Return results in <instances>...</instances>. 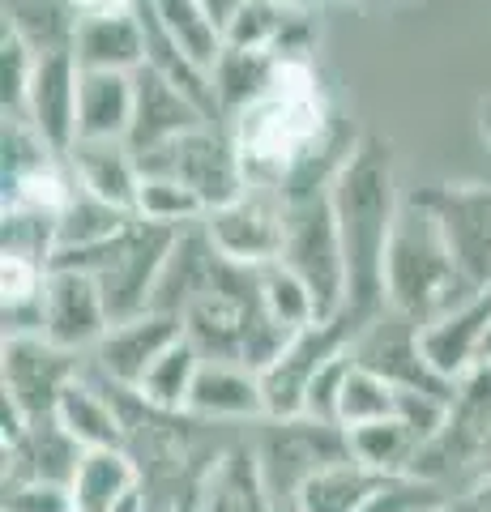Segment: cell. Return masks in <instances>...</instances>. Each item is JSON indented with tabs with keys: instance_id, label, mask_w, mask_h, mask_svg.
<instances>
[{
	"instance_id": "obj_1",
	"label": "cell",
	"mask_w": 491,
	"mask_h": 512,
	"mask_svg": "<svg viewBox=\"0 0 491 512\" xmlns=\"http://www.w3.org/2000/svg\"><path fill=\"white\" fill-rule=\"evenodd\" d=\"M329 201H334L342 252H346V278H351L346 316L355 320V329H368L372 320L389 312L385 252H389L393 222L402 214L398 175H393V146L385 137L359 133L355 150L346 154L342 171L329 184Z\"/></svg>"
},
{
	"instance_id": "obj_2",
	"label": "cell",
	"mask_w": 491,
	"mask_h": 512,
	"mask_svg": "<svg viewBox=\"0 0 491 512\" xmlns=\"http://www.w3.org/2000/svg\"><path fill=\"white\" fill-rule=\"evenodd\" d=\"M470 299L457 278L453 252L440 235V222L427 205L410 192L402 214L393 222L389 252H385V308L415 329H432Z\"/></svg>"
},
{
	"instance_id": "obj_3",
	"label": "cell",
	"mask_w": 491,
	"mask_h": 512,
	"mask_svg": "<svg viewBox=\"0 0 491 512\" xmlns=\"http://www.w3.org/2000/svg\"><path fill=\"white\" fill-rule=\"evenodd\" d=\"M278 261L308 286L321 325L346 316L351 278H346V252H342V231H338V218H334L329 188L308 192V197H291L287 244H282Z\"/></svg>"
},
{
	"instance_id": "obj_4",
	"label": "cell",
	"mask_w": 491,
	"mask_h": 512,
	"mask_svg": "<svg viewBox=\"0 0 491 512\" xmlns=\"http://www.w3.org/2000/svg\"><path fill=\"white\" fill-rule=\"evenodd\" d=\"M445 474H470V478L491 474V367L487 363H474L457 380L445 431L419 453L415 478L436 483Z\"/></svg>"
},
{
	"instance_id": "obj_5",
	"label": "cell",
	"mask_w": 491,
	"mask_h": 512,
	"mask_svg": "<svg viewBox=\"0 0 491 512\" xmlns=\"http://www.w3.org/2000/svg\"><path fill=\"white\" fill-rule=\"evenodd\" d=\"M351 457V440L338 423H316V419H269L265 436L257 444V461L265 474V487L278 508H291L299 487L325 466Z\"/></svg>"
},
{
	"instance_id": "obj_6",
	"label": "cell",
	"mask_w": 491,
	"mask_h": 512,
	"mask_svg": "<svg viewBox=\"0 0 491 512\" xmlns=\"http://www.w3.org/2000/svg\"><path fill=\"white\" fill-rule=\"evenodd\" d=\"M137 163H141V175H167V180H180L184 188H193L205 210H223V205H231L248 188V175L231 133H218L214 124L184 133L180 141L137 158Z\"/></svg>"
},
{
	"instance_id": "obj_7",
	"label": "cell",
	"mask_w": 491,
	"mask_h": 512,
	"mask_svg": "<svg viewBox=\"0 0 491 512\" xmlns=\"http://www.w3.org/2000/svg\"><path fill=\"white\" fill-rule=\"evenodd\" d=\"M287 210H291L287 192L248 184L231 205L205 214L201 231L223 261L257 269L282 256V244H287Z\"/></svg>"
},
{
	"instance_id": "obj_8",
	"label": "cell",
	"mask_w": 491,
	"mask_h": 512,
	"mask_svg": "<svg viewBox=\"0 0 491 512\" xmlns=\"http://www.w3.org/2000/svg\"><path fill=\"white\" fill-rule=\"evenodd\" d=\"M415 197L436 214L470 299L491 286V184H436Z\"/></svg>"
},
{
	"instance_id": "obj_9",
	"label": "cell",
	"mask_w": 491,
	"mask_h": 512,
	"mask_svg": "<svg viewBox=\"0 0 491 512\" xmlns=\"http://www.w3.org/2000/svg\"><path fill=\"white\" fill-rule=\"evenodd\" d=\"M355 338H359V329H355L351 316L325 320V325H308L304 333H295L291 346L261 372L265 419H299V414H304V397H308L312 376L321 372L334 355L351 350Z\"/></svg>"
},
{
	"instance_id": "obj_10",
	"label": "cell",
	"mask_w": 491,
	"mask_h": 512,
	"mask_svg": "<svg viewBox=\"0 0 491 512\" xmlns=\"http://www.w3.org/2000/svg\"><path fill=\"white\" fill-rule=\"evenodd\" d=\"M112 329V312H107V295L94 274L73 265H52L43 282V333L47 342L60 350H86L99 346Z\"/></svg>"
},
{
	"instance_id": "obj_11",
	"label": "cell",
	"mask_w": 491,
	"mask_h": 512,
	"mask_svg": "<svg viewBox=\"0 0 491 512\" xmlns=\"http://www.w3.org/2000/svg\"><path fill=\"white\" fill-rule=\"evenodd\" d=\"M5 397L30 423L52 419L65 389L77 380V355L47 338H5Z\"/></svg>"
},
{
	"instance_id": "obj_12",
	"label": "cell",
	"mask_w": 491,
	"mask_h": 512,
	"mask_svg": "<svg viewBox=\"0 0 491 512\" xmlns=\"http://www.w3.org/2000/svg\"><path fill=\"white\" fill-rule=\"evenodd\" d=\"M184 338V320L176 312H141L133 320H116L107 329V338L94 346L99 372L124 393H137V384L146 380V372L167 355L171 346Z\"/></svg>"
},
{
	"instance_id": "obj_13",
	"label": "cell",
	"mask_w": 491,
	"mask_h": 512,
	"mask_svg": "<svg viewBox=\"0 0 491 512\" xmlns=\"http://www.w3.org/2000/svg\"><path fill=\"white\" fill-rule=\"evenodd\" d=\"M77 86H82V64L73 52L39 56L30 73L22 120L52 146L60 158H69L77 146Z\"/></svg>"
},
{
	"instance_id": "obj_14",
	"label": "cell",
	"mask_w": 491,
	"mask_h": 512,
	"mask_svg": "<svg viewBox=\"0 0 491 512\" xmlns=\"http://www.w3.org/2000/svg\"><path fill=\"white\" fill-rule=\"evenodd\" d=\"M133 90H137V103H133L129 150L137 158H146L154 150L171 146V141H180L184 133H197V128L214 124L193 99H188L184 90H176L163 73H154L150 64L133 73Z\"/></svg>"
},
{
	"instance_id": "obj_15",
	"label": "cell",
	"mask_w": 491,
	"mask_h": 512,
	"mask_svg": "<svg viewBox=\"0 0 491 512\" xmlns=\"http://www.w3.org/2000/svg\"><path fill=\"white\" fill-rule=\"evenodd\" d=\"M73 56L82 69H94V73L146 69V26H141L137 5L112 9V13H86L82 30H77Z\"/></svg>"
},
{
	"instance_id": "obj_16",
	"label": "cell",
	"mask_w": 491,
	"mask_h": 512,
	"mask_svg": "<svg viewBox=\"0 0 491 512\" xmlns=\"http://www.w3.org/2000/svg\"><path fill=\"white\" fill-rule=\"evenodd\" d=\"M65 167L73 184L99 197L116 210L137 214V188H141V163L129 150V141H77L69 150Z\"/></svg>"
},
{
	"instance_id": "obj_17",
	"label": "cell",
	"mask_w": 491,
	"mask_h": 512,
	"mask_svg": "<svg viewBox=\"0 0 491 512\" xmlns=\"http://www.w3.org/2000/svg\"><path fill=\"white\" fill-rule=\"evenodd\" d=\"M193 419H214V423H248L265 419V393L261 376L244 363H218L205 359L197 384L188 393V410Z\"/></svg>"
},
{
	"instance_id": "obj_18",
	"label": "cell",
	"mask_w": 491,
	"mask_h": 512,
	"mask_svg": "<svg viewBox=\"0 0 491 512\" xmlns=\"http://www.w3.org/2000/svg\"><path fill=\"white\" fill-rule=\"evenodd\" d=\"M73 512H141V474L124 448H94L73 474Z\"/></svg>"
},
{
	"instance_id": "obj_19",
	"label": "cell",
	"mask_w": 491,
	"mask_h": 512,
	"mask_svg": "<svg viewBox=\"0 0 491 512\" xmlns=\"http://www.w3.org/2000/svg\"><path fill=\"white\" fill-rule=\"evenodd\" d=\"M133 73L82 69L77 86V141H129L133 128Z\"/></svg>"
},
{
	"instance_id": "obj_20",
	"label": "cell",
	"mask_w": 491,
	"mask_h": 512,
	"mask_svg": "<svg viewBox=\"0 0 491 512\" xmlns=\"http://www.w3.org/2000/svg\"><path fill=\"white\" fill-rule=\"evenodd\" d=\"M201 512H278L261 461L248 448H227L201 478Z\"/></svg>"
},
{
	"instance_id": "obj_21",
	"label": "cell",
	"mask_w": 491,
	"mask_h": 512,
	"mask_svg": "<svg viewBox=\"0 0 491 512\" xmlns=\"http://www.w3.org/2000/svg\"><path fill=\"white\" fill-rule=\"evenodd\" d=\"M82 18L77 0H5V35L22 39L35 56L73 52Z\"/></svg>"
},
{
	"instance_id": "obj_22",
	"label": "cell",
	"mask_w": 491,
	"mask_h": 512,
	"mask_svg": "<svg viewBox=\"0 0 491 512\" xmlns=\"http://www.w3.org/2000/svg\"><path fill=\"white\" fill-rule=\"evenodd\" d=\"M389 483H393L389 474H376L363 466V461L346 457V461L325 466L321 474H312L308 483L299 487L295 508L299 512H363Z\"/></svg>"
},
{
	"instance_id": "obj_23",
	"label": "cell",
	"mask_w": 491,
	"mask_h": 512,
	"mask_svg": "<svg viewBox=\"0 0 491 512\" xmlns=\"http://www.w3.org/2000/svg\"><path fill=\"white\" fill-rule=\"evenodd\" d=\"M52 419L69 431V436L86 448V453H94V448H124V419L120 410L112 406V397H103L99 389H90V384L77 376L65 397H60V406Z\"/></svg>"
},
{
	"instance_id": "obj_24",
	"label": "cell",
	"mask_w": 491,
	"mask_h": 512,
	"mask_svg": "<svg viewBox=\"0 0 491 512\" xmlns=\"http://www.w3.org/2000/svg\"><path fill=\"white\" fill-rule=\"evenodd\" d=\"M278 56L269 52H244V47H223L210 82H214V99H218V116L235 120L244 107H252L261 94L274 86L278 77Z\"/></svg>"
},
{
	"instance_id": "obj_25",
	"label": "cell",
	"mask_w": 491,
	"mask_h": 512,
	"mask_svg": "<svg viewBox=\"0 0 491 512\" xmlns=\"http://www.w3.org/2000/svg\"><path fill=\"white\" fill-rule=\"evenodd\" d=\"M150 9H154L158 26L180 43V52L193 64H201L205 73H214V64H218V56H223L227 39H223L218 18L205 9V0H150Z\"/></svg>"
},
{
	"instance_id": "obj_26",
	"label": "cell",
	"mask_w": 491,
	"mask_h": 512,
	"mask_svg": "<svg viewBox=\"0 0 491 512\" xmlns=\"http://www.w3.org/2000/svg\"><path fill=\"white\" fill-rule=\"evenodd\" d=\"M346 440H351V457L363 461L368 470L389 474V478H415L423 440L402 419L355 427V431H346Z\"/></svg>"
},
{
	"instance_id": "obj_27",
	"label": "cell",
	"mask_w": 491,
	"mask_h": 512,
	"mask_svg": "<svg viewBox=\"0 0 491 512\" xmlns=\"http://www.w3.org/2000/svg\"><path fill=\"white\" fill-rule=\"evenodd\" d=\"M137 222V214L129 210H116L90 192L73 188V201L65 205L60 214V244H56V256H69V252H90V248H103L112 244L116 235H124Z\"/></svg>"
},
{
	"instance_id": "obj_28",
	"label": "cell",
	"mask_w": 491,
	"mask_h": 512,
	"mask_svg": "<svg viewBox=\"0 0 491 512\" xmlns=\"http://www.w3.org/2000/svg\"><path fill=\"white\" fill-rule=\"evenodd\" d=\"M201 363H205L201 350L188 342V338H180V342L171 346L167 355L146 372V380L137 384L133 397H137L141 406L158 410V414H184V410H188V393H193V384H197Z\"/></svg>"
},
{
	"instance_id": "obj_29",
	"label": "cell",
	"mask_w": 491,
	"mask_h": 512,
	"mask_svg": "<svg viewBox=\"0 0 491 512\" xmlns=\"http://www.w3.org/2000/svg\"><path fill=\"white\" fill-rule=\"evenodd\" d=\"M398 419V384L385 380L372 367H363L359 359L351 363V372L342 380V397H338V427L355 431L368 423H385Z\"/></svg>"
},
{
	"instance_id": "obj_30",
	"label": "cell",
	"mask_w": 491,
	"mask_h": 512,
	"mask_svg": "<svg viewBox=\"0 0 491 512\" xmlns=\"http://www.w3.org/2000/svg\"><path fill=\"white\" fill-rule=\"evenodd\" d=\"M205 205L193 188H184L180 180H167V175H141V188H137V218L141 222H154V227H171V231H184V227H197L205 222Z\"/></svg>"
},
{
	"instance_id": "obj_31",
	"label": "cell",
	"mask_w": 491,
	"mask_h": 512,
	"mask_svg": "<svg viewBox=\"0 0 491 512\" xmlns=\"http://www.w3.org/2000/svg\"><path fill=\"white\" fill-rule=\"evenodd\" d=\"M257 295L265 303V312L274 316L282 329L304 333L308 325H321V320H316V303L308 295V286L299 282L282 261L257 265Z\"/></svg>"
},
{
	"instance_id": "obj_32",
	"label": "cell",
	"mask_w": 491,
	"mask_h": 512,
	"mask_svg": "<svg viewBox=\"0 0 491 512\" xmlns=\"http://www.w3.org/2000/svg\"><path fill=\"white\" fill-rule=\"evenodd\" d=\"M0 150H5V184L65 163V158L47 146V141L22 116H5V128H0Z\"/></svg>"
},
{
	"instance_id": "obj_33",
	"label": "cell",
	"mask_w": 491,
	"mask_h": 512,
	"mask_svg": "<svg viewBox=\"0 0 491 512\" xmlns=\"http://www.w3.org/2000/svg\"><path fill=\"white\" fill-rule=\"evenodd\" d=\"M35 52L13 39L0 35V99H5V116H22L26 107V90H30V73H35Z\"/></svg>"
},
{
	"instance_id": "obj_34",
	"label": "cell",
	"mask_w": 491,
	"mask_h": 512,
	"mask_svg": "<svg viewBox=\"0 0 491 512\" xmlns=\"http://www.w3.org/2000/svg\"><path fill=\"white\" fill-rule=\"evenodd\" d=\"M351 363H355V350H342V355H334L312 376L308 397H304V419L338 423V397H342V380L351 372Z\"/></svg>"
},
{
	"instance_id": "obj_35",
	"label": "cell",
	"mask_w": 491,
	"mask_h": 512,
	"mask_svg": "<svg viewBox=\"0 0 491 512\" xmlns=\"http://www.w3.org/2000/svg\"><path fill=\"white\" fill-rule=\"evenodd\" d=\"M5 512H73V495L56 483H18L5 487Z\"/></svg>"
},
{
	"instance_id": "obj_36",
	"label": "cell",
	"mask_w": 491,
	"mask_h": 512,
	"mask_svg": "<svg viewBox=\"0 0 491 512\" xmlns=\"http://www.w3.org/2000/svg\"><path fill=\"white\" fill-rule=\"evenodd\" d=\"M440 512H491V474L470 478L462 491L440 504Z\"/></svg>"
},
{
	"instance_id": "obj_37",
	"label": "cell",
	"mask_w": 491,
	"mask_h": 512,
	"mask_svg": "<svg viewBox=\"0 0 491 512\" xmlns=\"http://www.w3.org/2000/svg\"><path fill=\"white\" fill-rule=\"evenodd\" d=\"M240 5H248V0H205V9H210L214 18H218V26H227V18H231V13L240 9Z\"/></svg>"
},
{
	"instance_id": "obj_38",
	"label": "cell",
	"mask_w": 491,
	"mask_h": 512,
	"mask_svg": "<svg viewBox=\"0 0 491 512\" xmlns=\"http://www.w3.org/2000/svg\"><path fill=\"white\" fill-rule=\"evenodd\" d=\"M474 363H487V367H491V325H487V333L479 338V350H474Z\"/></svg>"
},
{
	"instance_id": "obj_39",
	"label": "cell",
	"mask_w": 491,
	"mask_h": 512,
	"mask_svg": "<svg viewBox=\"0 0 491 512\" xmlns=\"http://www.w3.org/2000/svg\"><path fill=\"white\" fill-rule=\"evenodd\" d=\"M479 124H483V137L491 141V99L483 103V111H479Z\"/></svg>"
},
{
	"instance_id": "obj_40",
	"label": "cell",
	"mask_w": 491,
	"mask_h": 512,
	"mask_svg": "<svg viewBox=\"0 0 491 512\" xmlns=\"http://www.w3.org/2000/svg\"><path fill=\"white\" fill-rule=\"evenodd\" d=\"M440 504H445V500H440ZM440 504H427V508H415V512H440Z\"/></svg>"
},
{
	"instance_id": "obj_41",
	"label": "cell",
	"mask_w": 491,
	"mask_h": 512,
	"mask_svg": "<svg viewBox=\"0 0 491 512\" xmlns=\"http://www.w3.org/2000/svg\"><path fill=\"white\" fill-rule=\"evenodd\" d=\"M278 512H299V508H295V504H291V508H278Z\"/></svg>"
}]
</instances>
